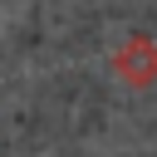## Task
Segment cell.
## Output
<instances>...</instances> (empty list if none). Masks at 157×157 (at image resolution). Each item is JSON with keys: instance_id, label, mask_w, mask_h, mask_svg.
<instances>
[{"instance_id": "cell-1", "label": "cell", "mask_w": 157, "mask_h": 157, "mask_svg": "<svg viewBox=\"0 0 157 157\" xmlns=\"http://www.w3.org/2000/svg\"><path fill=\"white\" fill-rule=\"evenodd\" d=\"M113 74L128 88H152L157 83V39L152 34H128L113 49Z\"/></svg>"}]
</instances>
